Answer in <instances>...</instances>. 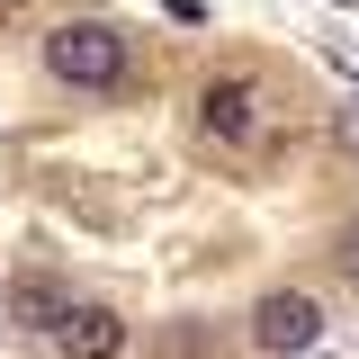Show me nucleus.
Segmentation results:
<instances>
[{
  "instance_id": "nucleus-1",
  "label": "nucleus",
  "mask_w": 359,
  "mask_h": 359,
  "mask_svg": "<svg viewBox=\"0 0 359 359\" xmlns=\"http://www.w3.org/2000/svg\"><path fill=\"white\" fill-rule=\"evenodd\" d=\"M45 72L72 90H126V36L108 18H63L45 36Z\"/></svg>"
},
{
  "instance_id": "nucleus-2",
  "label": "nucleus",
  "mask_w": 359,
  "mask_h": 359,
  "mask_svg": "<svg viewBox=\"0 0 359 359\" xmlns=\"http://www.w3.org/2000/svg\"><path fill=\"white\" fill-rule=\"evenodd\" d=\"M314 341H323V306H314L306 287H269L261 306H252V351L297 359V351H314Z\"/></svg>"
},
{
  "instance_id": "nucleus-3",
  "label": "nucleus",
  "mask_w": 359,
  "mask_h": 359,
  "mask_svg": "<svg viewBox=\"0 0 359 359\" xmlns=\"http://www.w3.org/2000/svg\"><path fill=\"white\" fill-rule=\"evenodd\" d=\"M198 117H207L216 144H243V135L261 126V81H243V72H233V81H207L198 90Z\"/></svg>"
},
{
  "instance_id": "nucleus-4",
  "label": "nucleus",
  "mask_w": 359,
  "mask_h": 359,
  "mask_svg": "<svg viewBox=\"0 0 359 359\" xmlns=\"http://www.w3.org/2000/svg\"><path fill=\"white\" fill-rule=\"evenodd\" d=\"M54 341H63V359H117L126 351V323L108 306H72L63 323H54Z\"/></svg>"
},
{
  "instance_id": "nucleus-5",
  "label": "nucleus",
  "mask_w": 359,
  "mask_h": 359,
  "mask_svg": "<svg viewBox=\"0 0 359 359\" xmlns=\"http://www.w3.org/2000/svg\"><path fill=\"white\" fill-rule=\"evenodd\" d=\"M9 314H18V323H27V332H54V323H63V314H72V297H63V287H54V278H36V269H27V278H18V287H9Z\"/></svg>"
},
{
  "instance_id": "nucleus-6",
  "label": "nucleus",
  "mask_w": 359,
  "mask_h": 359,
  "mask_svg": "<svg viewBox=\"0 0 359 359\" xmlns=\"http://www.w3.org/2000/svg\"><path fill=\"white\" fill-rule=\"evenodd\" d=\"M341 261H351V278H359V233H351V252H341Z\"/></svg>"
},
{
  "instance_id": "nucleus-7",
  "label": "nucleus",
  "mask_w": 359,
  "mask_h": 359,
  "mask_svg": "<svg viewBox=\"0 0 359 359\" xmlns=\"http://www.w3.org/2000/svg\"><path fill=\"white\" fill-rule=\"evenodd\" d=\"M9 9H27V0H0V18H9Z\"/></svg>"
}]
</instances>
